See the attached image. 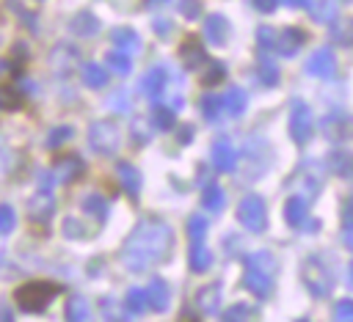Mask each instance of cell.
<instances>
[{"mask_svg": "<svg viewBox=\"0 0 353 322\" xmlns=\"http://www.w3.org/2000/svg\"><path fill=\"white\" fill-rule=\"evenodd\" d=\"M88 316H91V308L83 297H72L66 303V322H88Z\"/></svg>", "mask_w": 353, "mask_h": 322, "instance_id": "83f0119b", "label": "cell"}, {"mask_svg": "<svg viewBox=\"0 0 353 322\" xmlns=\"http://www.w3.org/2000/svg\"><path fill=\"white\" fill-rule=\"evenodd\" d=\"M331 39L342 47H353V17H345L339 19L334 28H331Z\"/></svg>", "mask_w": 353, "mask_h": 322, "instance_id": "4316f807", "label": "cell"}, {"mask_svg": "<svg viewBox=\"0 0 353 322\" xmlns=\"http://www.w3.org/2000/svg\"><path fill=\"white\" fill-rule=\"evenodd\" d=\"M256 77H259L262 85H276V83H279V66H276L270 58H262V61L256 63Z\"/></svg>", "mask_w": 353, "mask_h": 322, "instance_id": "f546056e", "label": "cell"}, {"mask_svg": "<svg viewBox=\"0 0 353 322\" xmlns=\"http://www.w3.org/2000/svg\"><path fill=\"white\" fill-rule=\"evenodd\" d=\"M251 3H254V8L262 11V14H270V11H276V6H279V0H251Z\"/></svg>", "mask_w": 353, "mask_h": 322, "instance_id": "c3c4849f", "label": "cell"}, {"mask_svg": "<svg viewBox=\"0 0 353 322\" xmlns=\"http://www.w3.org/2000/svg\"><path fill=\"white\" fill-rule=\"evenodd\" d=\"M342 3H353V0H342Z\"/></svg>", "mask_w": 353, "mask_h": 322, "instance_id": "6f0895ef", "label": "cell"}, {"mask_svg": "<svg viewBox=\"0 0 353 322\" xmlns=\"http://www.w3.org/2000/svg\"><path fill=\"white\" fill-rule=\"evenodd\" d=\"M204 206L210 209V212H221L223 209V190L218 187V184H210L207 190H204Z\"/></svg>", "mask_w": 353, "mask_h": 322, "instance_id": "8d00e7d4", "label": "cell"}, {"mask_svg": "<svg viewBox=\"0 0 353 322\" xmlns=\"http://www.w3.org/2000/svg\"><path fill=\"white\" fill-rule=\"evenodd\" d=\"M312 14H314L317 22H331L334 14H336L334 0H314V3H312Z\"/></svg>", "mask_w": 353, "mask_h": 322, "instance_id": "74e56055", "label": "cell"}, {"mask_svg": "<svg viewBox=\"0 0 353 322\" xmlns=\"http://www.w3.org/2000/svg\"><path fill=\"white\" fill-rule=\"evenodd\" d=\"M179 11H182V17L196 19L201 14V3L199 0H179Z\"/></svg>", "mask_w": 353, "mask_h": 322, "instance_id": "f6af8a7d", "label": "cell"}, {"mask_svg": "<svg viewBox=\"0 0 353 322\" xmlns=\"http://www.w3.org/2000/svg\"><path fill=\"white\" fill-rule=\"evenodd\" d=\"M188 264H190V270L204 272V270L212 264V253H210L207 248H201V245H193V250H190V256H188Z\"/></svg>", "mask_w": 353, "mask_h": 322, "instance_id": "4dcf8cb0", "label": "cell"}, {"mask_svg": "<svg viewBox=\"0 0 353 322\" xmlns=\"http://www.w3.org/2000/svg\"><path fill=\"white\" fill-rule=\"evenodd\" d=\"M14 223H17L14 209H11V206H6V204H0V234H8V231L14 228Z\"/></svg>", "mask_w": 353, "mask_h": 322, "instance_id": "7bdbcfd3", "label": "cell"}, {"mask_svg": "<svg viewBox=\"0 0 353 322\" xmlns=\"http://www.w3.org/2000/svg\"><path fill=\"white\" fill-rule=\"evenodd\" d=\"M248 314H251V308H248L245 303H234V305L223 314V322H245Z\"/></svg>", "mask_w": 353, "mask_h": 322, "instance_id": "60d3db41", "label": "cell"}, {"mask_svg": "<svg viewBox=\"0 0 353 322\" xmlns=\"http://www.w3.org/2000/svg\"><path fill=\"white\" fill-rule=\"evenodd\" d=\"M347 176H353V160H350V168H347Z\"/></svg>", "mask_w": 353, "mask_h": 322, "instance_id": "11a10c76", "label": "cell"}, {"mask_svg": "<svg viewBox=\"0 0 353 322\" xmlns=\"http://www.w3.org/2000/svg\"><path fill=\"white\" fill-rule=\"evenodd\" d=\"M276 33H279V30H273V28L262 25V28L256 30V41H259V50H273V47H276Z\"/></svg>", "mask_w": 353, "mask_h": 322, "instance_id": "ab89813d", "label": "cell"}, {"mask_svg": "<svg viewBox=\"0 0 353 322\" xmlns=\"http://www.w3.org/2000/svg\"><path fill=\"white\" fill-rule=\"evenodd\" d=\"M146 300H149V308H154V311H165L168 308V297H171V292H168V283L163 281V278H152L149 283H146Z\"/></svg>", "mask_w": 353, "mask_h": 322, "instance_id": "4fadbf2b", "label": "cell"}, {"mask_svg": "<svg viewBox=\"0 0 353 322\" xmlns=\"http://www.w3.org/2000/svg\"><path fill=\"white\" fill-rule=\"evenodd\" d=\"M88 143H91L94 151H99V154H105V157L116 154V149H119V143H121V129H119V124H116V121H108V118L94 121V124L88 127Z\"/></svg>", "mask_w": 353, "mask_h": 322, "instance_id": "277c9868", "label": "cell"}, {"mask_svg": "<svg viewBox=\"0 0 353 322\" xmlns=\"http://www.w3.org/2000/svg\"><path fill=\"white\" fill-rule=\"evenodd\" d=\"M345 245L353 250V226H347V231H345Z\"/></svg>", "mask_w": 353, "mask_h": 322, "instance_id": "816d5d0a", "label": "cell"}, {"mask_svg": "<svg viewBox=\"0 0 353 322\" xmlns=\"http://www.w3.org/2000/svg\"><path fill=\"white\" fill-rule=\"evenodd\" d=\"M245 105H248V94H245L240 85H232V88L223 94V110H226V116L240 118V116L245 113Z\"/></svg>", "mask_w": 353, "mask_h": 322, "instance_id": "e0dca14e", "label": "cell"}, {"mask_svg": "<svg viewBox=\"0 0 353 322\" xmlns=\"http://www.w3.org/2000/svg\"><path fill=\"white\" fill-rule=\"evenodd\" d=\"M334 322H353V300H342L334 308Z\"/></svg>", "mask_w": 353, "mask_h": 322, "instance_id": "b9f144b4", "label": "cell"}, {"mask_svg": "<svg viewBox=\"0 0 353 322\" xmlns=\"http://www.w3.org/2000/svg\"><path fill=\"white\" fill-rule=\"evenodd\" d=\"M69 30H72L74 36H94V33L99 30V19H97L91 11H80V14L72 17Z\"/></svg>", "mask_w": 353, "mask_h": 322, "instance_id": "ffe728a7", "label": "cell"}, {"mask_svg": "<svg viewBox=\"0 0 353 322\" xmlns=\"http://www.w3.org/2000/svg\"><path fill=\"white\" fill-rule=\"evenodd\" d=\"M127 305H121V303H116V300H105L102 303V316H105V322H130L127 319Z\"/></svg>", "mask_w": 353, "mask_h": 322, "instance_id": "1f68e13d", "label": "cell"}, {"mask_svg": "<svg viewBox=\"0 0 353 322\" xmlns=\"http://www.w3.org/2000/svg\"><path fill=\"white\" fill-rule=\"evenodd\" d=\"M188 234H190V242H193V245H201V239H204V234H207V217H204V215H193V217L188 220Z\"/></svg>", "mask_w": 353, "mask_h": 322, "instance_id": "e575fe53", "label": "cell"}, {"mask_svg": "<svg viewBox=\"0 0 353 322\" xmlns=\"http://www.w3.org/2000/svg\"><path fill=\"white\" fill-rule=\"evenodd\" d=\"M303 41H306V36H303V30H298V28H284V30H279L276 33V52L279 55H284V58H292L301 47H303Z\"/></svg>", "mask_w": 353, "mask_h": 322, "instance_id": "30bf717a", "label": "cell"}, {"mask_svg": "<svg viewBox=\"0 0 353 322\" xmlns=\"http://www.w3.org/2000/svg\"><path fill=\"white\" fill-rule=\"evenodd\" d=\"M204 66H207V72H204V83H207V85H215V83L223 80V74H226V66H223V63L210 61V63H204Z\"/></svg>", "mask_w": 353, "mask_h": 322, "instance_id": "f35d334b", "label": "cell"}, {"mask_svg": "<svg viewBox=\"0 0 353 322\" xmlns=\"http://www.w3.org/2000/svg\"><path fill=\"white\" fill-rule=\"evenodd\" d=\"M154 30H157L160 36H163V33H171V22L163 19V17H157V19H154Z\"/></svg>", "mask_w": 353, "mask_h": 322, "instance_id": "681fc988", "label": "cell"}, {"mask_svg": "<svg viewBox=\"0 0 353 322\" xmlns=\"http://www.w3.org/2000/svg\"><path fill=\"white\" fill-rule=\"evenodd\" d=\"M320 127H323V132H325L328 138H334V140L347 138V135H350V129H353L350 118H347V116H342V113H331V116H325V118L320 121Z\"/></svg>", "mask_w": 353, "mask_h": 322, "instance_id": "5bb4252c", "label": "cell"}, {"mask_svg": "<svg viewBox=\"0 0 353 322\" xmlns=\"http://www.w3.org/2000/svg\"><path fill=\"white\" fill-rule=\"evenodd\" d=\"M342 220H345V226H353V195L345 198V204H342Z\"/></svg>", "mask_w": 353, "mask_h": 322, "instance_id": "7dc6e473", "label": "cell"}, {"mask_svg": "<svg viewBox=\"0 0 353 322\" xmlns=\"http://www.w3.org/2000/svg\"><path fill=\"white\" fill-rule=\"evenodd\" d=\"M116 173H119L121 187H124L130 195H138V190H141V173H138V168L130 165V162H121V165L116 168Z\"/></svg>", "mask_w": 353, "mask_h": 322, "instance_id": "7402d4cb", "label": "cell"}, {"mask_svg": "<svg viewBox=\"0 0 353 322\" xmlns=\"http://www.w3.org/2000/svg\"><path fill=\"white\" fill-rule=\"evenodd\" d=\"M77 58H80V52H77L72 44H58V47L50 52V66H52L58 74H66V72H72V69L77 66Z\"/></svg>", "mask_w": 353, "mask_h": 322, "instance_id": "7c38bea8", "label": "cell"}, {"mask_svg": "<svg viewBox=\"0 0 353 322\" xmlns=\"http://www.w3.org/2000/svg\"><path fill=\"white\" fill-rule=\"evenodd\" d=\"M105 66H108L110 72H116V74H130V72H132V61H130V55L121 52V50L108 52V55H105Z\"/></svg>", "mask_w": 353, "mask_h": 322, "instance_id": "d4e9b609", "label": "cell"}, {"mask_svg": "<svg viewBox=\"0 0 353 322\" xmlns=\"http://www.w3.org/2000/svg\"><path fill=\"white\" fill-rule=\"evenodd\" d=\"M210 157H212V165L218 171H232L237 165V151H234V146L229 140H218L212 146V154Z\"/></svg>", "mask_w": 353, "mask_h": 322, "instance_id": "9a60e30c", "label": "cell"}, {"mask_svg": "<svg viewBox=\"0 0 353 322\" xmlns=\"http://www.w3.org/2000/svg\"><path fill=\"white\" fill-rule=\"evenodd\" d=\"M124 305H127L132 314H143V311L149 308L146 292H143V289H130V292H127V300H124Z\"/></svg>", "mask_w": 353, "mask_h": 322, "instance_id": "d590c367", "label": "cell"}, {"mask_svg": "<svg viewBox=\"0 0 353 322\" xmlns=\"http://www.w3.org/2000/svg\"><path fill=\"white\" fill-rule=\"evenodd\" d=\"M221 110H223V99L221 96H215V94H204L201 96V113H204L207 121H218Z\"/></svg>", "mask_w": 353, "mask_h": 322, "instance_id": "d6a6232c", "label": "cell"}, {"mask_svg": "<svg viewBox=\"0 0 353 322\" xmlns=\"http://www.w3.org/2000/svg\"><path fill=\"white\" fill-rule=\"evenodd\" d=\"M174 118H176V110H171L168 105H157L152 110V124L157 129H171L174 127Z\"/></svg>", "mask_w": 353, "mask_h": 322, "instance_id": "836d02e7", "label": "cell"}, {"mask_svg": "<svg viewBox=\"0 0 353 322\" xmlns=\"http://www.w3.org/2000/svg\"><path fill=\"white\" fill-rule=\"evenodd\" d=\"M281 3L290 6V8H312L314 0H281Z\"/></svg>", "mask_w": 353, "mask_h": 322, "instance_id": "f907efd6", "label": "cell"}, {"mask_svg": "<svg viewBox=\"0 0 353 322\" xmlns=\"http://www.w3.org/2000/svg\"><path fill=\"white\" fill-rule=\"evenodd\" d=\"M284 217L292 228H303L306 226V198L303 195H292L284 204Z\"/></svg>", "mask_w": 353, "mask_h": 322, "instance_id": "ac0fdd59", "label": "cell"}, {"mask_svg": "<svg viewBox=\"0 0 353 322\" xmlns=\"http://www.w3.org/2000/svg\"><path fill=\"white\" fill-rule=\"evenodd\" d=\"M301 322H306V319H301Z\"/></svg>", "mask_w": 353, "mask_h": 322, "instance_id": "680465c9", "label": "cell"}, {"mask_svg": "<svg viewBox=\"0 0 353 322\" xmlns=\"http://www.w3.org/2000/svg\"><path fill=\"white\" fill-rule=\"evenodd\" d=\"M334 72H336V58H334V50L331 47H320V50H314L306 58V74L320 77V80H328V77H334Z\"/></svg>", "mask_w": 353, "mask_h": 322, "instance_id": "ba28073f", "label": "cell"}, {"mask_svg": "<svg viewBox=\"0 0 353 322\" xmlns=\"http://www.w3.org/2000/svg\"><path fill=\"white\" fill-rule=\"evenodd\" d=\"M193 138V129L190 127H182V135H179V140H190Z\"/></svg>", "mask_w": 353, "mask_h": 322, "instance_id": "f5cc1de1", "label": "cell"}, {"mask_svg": "<svg viewBox=\"0 0 353 322\" xmlns=\"http://www.w3.org/2000/svg\"><path fill=\"white\" fill-rule=\"evenodd\" d=\"M273 278H276V259L268 250L251 253L245 259V286L256 294V297H268L273 289Z\"/></svg>", "mask_w": 353, "mask_h": 322, "instance_id": "7a4b0ae2", "label": "cell"}, {"mask_svg": "<svg viewBox=\"0 0 353 322\" xmlns=\"http://www.w3.org/2000/svg\"><path fill=\"white\" fill-rule=\"evenodd\" d=\"M350 283H353V264H350Z\"/></svg>", "mask_w": 353, "mask_h": 322, "instance_id": "9f6ffc18", "label": "cell"}, {"mask_svg": "<svg viewBox=\"0 0 353 322\" xmlns=\"http://www.w3.org/2000/svg\"><path fill=\"white\" fill-rule=\"evenodd\" d=\"M58 283H50V281H30V283H22L17 292H14V300L22 311H44L47 303L58 294Z\"/></svg>", "mask_w": 353, "mask_h": 322, "instance_id": "3957f363", "label": "cell"}, {"mask_svg": "<svg viewBox=\"0 0 353 322\" xmlns=\"http://www.w3.org/2000/svg\"><path fill=\"white\" fill-rule=\"evenodd\" d=\"M80 171H83L80 157L66 154V157H58V160H55V165H52V179H55V182H69V179H74Z\"/></svg>", "mask_w": 353, "mask_h": 322, "instance_id": "2e32d148", "label": "cell"}, {"mask_svg": "<svg viewBox=\"0 0 353 322\" xmlns=\"http://www.w3.org/2000/svg\"><path fill=\"white\" fill-rule=\"evenodd\" d=\"M83 212L102 223V217H105V212H108V204H105V198H102V195L91 193V195H85V198H83Z\"/></svg>", "mask_w": 353, "mask_h": 322, "instance_id": "f1b7e54d", "label": "cell"}, {"mask_svg": "<svg viewBox=\"0 0 353 322\" xmlns=\"http://www.w3.org/2000/svg\"><path fill=\"white\" fill-rule=\"evenodd\" d=\"M303 283H306L309 292L317 294V297H323V294L331 292V275H328L325 264H323L317 256H309V259L303 261Z\"/></svg>", "mask_w": 353, "mask_h": 322, "instance_id": "8992f818", "label": "cell"}, {"mask_svg": "<svg viewBox=\"0 0 353 322\" xmlns=\"http://www.w3.org/2000/svg\"><path fill=\"white\" fill-rule=\"evenodd\" d=\"M168 250H171V228L160 220H146L130 234L121 259L130 270L141 272L163 261Z\"/></svg>", "mask_w": 353, "mask_h": 322, "instance_id": "6da1fadb", "label": "cell"}, {"mask_svg": "<svg viewBox=\"0 0 353 322\" xmlns=\"http://www.w3.org/2000/svg\"><path fill=\"white\" fill-rule=\"evenodd\" d=\"M160 3H168V0H146V6H160Z\"/></svg>", "mask_w": 353, "mask_h": 322, "instance_id": "db71d44e", "label": "cell"}, {"mask_svg": "<svg viewBox=\"0 0 353 322\" xmlns=\"http://www.w3.org/2000/svg\"><path fill=\"white\" fill-rule=\"evenodd\" d=\"M80 77L88 88H105L108 85V66H99V63H83L80 69Z\"/></svg>", "mask_w": 353, "mask_h": 322, "instance_id": "44dd1931", "label": "cell"}, {"mask_svg": "<svg viewBox=\"0 0 353 322\" xmlns=\"http://www.w3.org/2000/svg\"><path fill=\"white\" fill-rule=\"evenodd\" d=\"M72 138V127H58V129H52L50 132V138H47V146H61L63 140H69Z\"/></svg>", "mask_w": 353, "mask_h": 322, "instance_id": "ee69618b", "label": "cell"}, {"mask_svg": "<svg viewBox=\"0 0 353 322\" xmlns=\"http://www.w3.org/2000/svg\"><path fill=\"white\" fill-rule=\"evenodd\" d=\"M52 206H55L52 195H50L47 190H41V193H36V195H33V201H30V217L44 220V217L52 212Z\"/></svg>", "mask_w": 353, "mask_h": 322, "instance_id": "484cf974", "label": "cell"}, {"mask_svg": "<svg viewBox=\"0 0 353 322\" xmlns=\"http://www.w3.org/2000/svg\"><path fill=\"white\" fill-rule=\"evenodd\" d=\"M312 129H314V116H312L309 105L295 102L292 110H290V135H292V140L306 143L312 138Z\"/></svg>", "mask_w": 353, "mask_h": 322, "instance_id": "52a82bcc", "label": "cell"}, {"mask_svg": "<svg viewBox=\"0 0 353 322\" xmlns=\"http://www.w3.org/2000/svg\"><path fill=\"white\" fill-rule=\"evenodd\" d=\"M182 58H185L188 69H199L207 55H204V50H201V44H199L196 39H188V41L182 44Z\"/></svg>", "mask_w": 353, "mask_h": 322, "instance_id": "cb8c5ba5", "label": "cell"}, {"mask_svg": "<svg viewBox=\"0 0 353 322\" xmlns=\"http://www.w3.org/2000/svg\"><path fill=\"white\" fill-rule=\"evenodd\" d=\"M204 39L212 44V47H223L229 41V22L223 14H210L207 22H204Z\"/></svg>", "mask_w": 353, "mask_h": 322, "instance_id": "8fae6325", "label": "cell"}, {"mask_svg": "<svg viewBox=\"0 0 353 322\" xmlns=\"http://www.w3.org/2000/svg\"><path fill=\"white\" fill-rule=\"evenodd\" d=\"M168 80H171V74H168L165 66H152V69L141 77L138 91H141V96H146V99H160V96L165 94Z\"/></svg>", "mask_w": 353, "mask_h": 322, "instance_id": "9c48e42d", "label": "cell"}, {"mask_svg": "<svg viewBox=\"0 0 353 322\" xmlns=\"http://www.w3.org/2000/svg\"><path fill=\"white\" fill-rule=\"evenodd\" d=\"M110 107H113V110H119V113L130 110V96H127V91H119V94H113V99H110Z\"/></svg>", "mask_w": 353, "mask_h": 322, "instance_id": "bcb514c9", "label": "cell"}, {"mask_svg": "<svg viewBox=\"0 0 353 322\" xmlns=\"http://www.w3.org/2000/svg\"><path fill=\"white\" fill-rule=\"evenodd\" d=\"M110 41H113L121 52H127V55L141 47V36H138L132 28H113V30H110Z\"/></svg>", "mask_w": 353, "mask_h": 322, "instance_id": "d6986e66", "label": "cell"}, {"mask_svg": "<svg viewBox=\"0 0 353 322\" xmlns=\"http://www.w3.org/2000/svg\"><path fill=\"white\" fill-rule=\"evenodd\" d=\"M196 300H199V308H201L204 314H215V311H218V300H221V286H218V283L204 286Z\"/></svg>", "mask_w": 353, "mask_h": 322, "instance_id": "603a6c76", "label": "cell"}, {"mask_svg": "<svg viewBox=\"0 0 353 322\" xmlns=\"http://www.w3.org/2000/svg\"><path fill=\"white\" fill-rule=\"evenodd\" d=\"M237 220L248 228V231H265L268 226V212L259 195H245L237 206Z\"/></svg>", "mask_w": 353, "mask_h": 322, "instance_id": "5b68a950", "label": "cell"}]
</instances>
